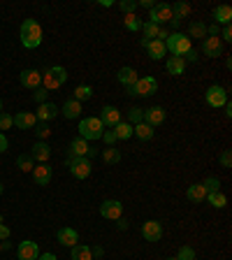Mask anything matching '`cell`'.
I'll use <instances>...</instances> for the list:
<instances>
[{
	"label": "cell",
	"instance_id": "obj_59",
	"mask_svg": "<svg viewBox=\"0 0 232 260\" xmlns=\"http://www.w3.org/2000/svg\"><path fill=\"white\" fill-rule=\"evenodd\" d=\"M167 260H177V258H167Z\"/></svg>",
	"mask_w": 232,
	"mask_h": 260
},
{
	"label": "cell",
	"instance_id": "obj_12",
	"mask_svg": "<svg viewBox=\"0 0 232 260\" xmlns=\"http://www.w3.org/2000/svg\"><path fill=\"white\" fill-rule=\"evenodd\" d=\"M202 54L209 56V58H218L223 54V40L221 38H204L202 42Z\"/></svg>",
	"mask_w": 232,
	"mask_h": 260
},
{
	"label": "cell",
	"instance_id": "obj_26",
	"mask_svg": "<svg viewBox=\"0 0 232 260\" xmlns=\"http://www.w3.org/2000/svg\"><path fill=\"white\" fill-rule=\"evenodd\" d=\"M61 112H63V116H65V119H77V116L81 114V102H77L75 98L68 100V102L63 105Z\"/></svg>",
	"mask_w": 232,
	"mask_h": 260
},
{
	"label": "cell",
	"instance_id": "obj_54",
	"mask_svg": "<svg viewBox=\"0 0 232 260\" xmlns=\"http://www.w3.org/2000/svg\"><path fill=\"white\" fill-rule=\"evenodd\" d=\"M137 5H142V7H149V9H151V7L155 5V2H154V0H139Z\"/></svg>",
	"mask_w": 232,
	"mask_h": 260
},
{
	"label": "cell",
	"instance_id": "obj_10",
	"mask_svg": "<svg viewBox=\"0 0 232 260\" xmlns=\"http://www.w3.org/2000/svg\"><path fill=\"white\" fill-rule=\"evenodd\" d=\"M149 21L151 23H167L172 21V5H165V2H160V5H154L151 7V14H149Z\"/></svg>",
	"mask_w": 232,
	"mask_h": 260
},
{
	"label": "cell",
	"instance_id": "obj_14",
	"mask_svg": "<svg viewBox=\"0 0 232 260\" xmlns=\"http://www.w3.org/2000/svg\"><path fill=\"white\" fill-rule=\"evenodd\" d=\"M142 235L147 242H158L162 237V225L158 221H147L142 225Z\"/></svg>",
	"mask_w": 232,
	"mask_h": 260
},
{
	"label": "cell",
	"instance_id": "obj_1",
	"mask_svg": "<svg viewBox=\"0 0 232 260\" xmlns=\"http://www.w3.org/2000/svg\"><path fill=\"white\" fill-rule=\"evenodd\" d=\"M21 44L26 49H38L42 44V26H39L35 19H26L21 23Z\"/></svg>",
	"mask_w": 232,
	"mask_h": 260
},
{
	"label": "cell",
	"instance_id": "obj_4",
	"mask_svg": "<svg viewBox=\"0 0 232 260\" xmlns=\"http://www.w3.org/2000/svg\"><path fill=\"white\" fill-rule=\"evenodd\" d=\"M65 82H68V70L61 68V65L49 68L44 75H42V84H44L46 91H56V88H61Z\"/></svg>",
	"mask_w": 232,
	"mask_h": 260
},
{
	"label": "cell",
	"instance_id": "obj_61",
	"mask_svg": "<svg viewBox=\"0 0 232 260\" xmlns=\"http://www.w3.org/2000/svg\"><path fill=\"white\" fill-rule=\"evenodd\" d=\"M193 260H197V258H193Z\"/></svg>",
	"mask_w": 232,
	"mask_h": 260
},
{
	"label": "cell",
	"instance_id": "obj_37",
	"mask_svg": "<svg viewBox=\"0 0 232 260\" xmlns=\"http://www.w3.org/2000/svg\"><path fill=\"white\" fill-rule=\"evenodd\" d=\"M91 95H93V88H91V86L81 84V86H77V88H75V100H77V102H81V100H88Z\"/></svg>",
	"mask_w": 232,
	"mask_h": 260
},
{
	"label": "cell",
	"instance_id": "obj_7",
	"mask_svg": "<svg viewBox=\"0 0 232 260\" xmlns=\"http://www.w3.org/2000/svg\"><path fill=\"white\" fill-rule=\"evenodd\" d=\"M204 98H207V102L211 105L214 109H221L228 102V91H225L223 86H209L207 93H204Z\"/></svg>",
	"mask_w": 232,
	"mask_h": 260
},
{
	"label": "cell",
	"instance_id": "obj_45",
	"mask_svg": "<svg viewBox=\"0 0 232 260\" xmlns=\"http://www.w3.org/2000/svg\"><path fill=\"white\" fill-rule=\"evenodd\" d=\"M46 88L44 86H39V88H35V93H33V98H35V102H39V105H42V102H46Z\"/></svg>",
	"mask_w": 232,
	"mask_h": 260
},
{
	"label": "cell",
	"instance_id": "obj_3",
	"mask_svg": "<svg viewBox=\"0 0 232 260\" xmlns=\"http://www.w3.org/2000/svg\"><path fill=\"white\" fill-rule=\"evenodd\" d=\"M102 132H105V126H102V121L95 119V116H88V119H81V121H79V137L86 139V142L100 139Z\"/></svg>",
	"mask_w": 232,
	"mask_h": 260
},
{
	"label": "cell",
	"instance_id": "obj_25",
	"mask_svg": "<svg viewBox=\"0 0 232 260\" xmlns=\"http://www.w3.org/2000/svg\"><path fill=\"white\" fill-rule=\"evenodd\" d=\"M116 77H118V82H121L123 86H128V88H130V86H135V82L139 79V77H137V72H135L132 68H121Z\"/></svg>",
	"mask_w": 232,
	"mask_h": 260
},
{
	"label": "cell",
	"instance_id": "obj_27",
	"mask_svg": "<svg viewBox=\"0 0 232 260\" xmlns=\"http://www.w3.org/2000/svg\"><path fill=\"white\" fill-rule=\"evenodd\" d=\"M154 132L155 130L151 128V126H149V123H137V126H132V135H137L139 139H142V142H147V139H151L154 137Z\"/></svg>",
	"mask_w": 232,
	"mask_h": 260
},
{
	"label": "cell",
	"instance_id": "obj_32",
	"mask_svg": "<svg viewBox=\"0 0 232 260\" xmlns=\"http://www.w3.org/2000/svg\"><path fill=\"white\" fill-rule=\"evenodd\" d=\"M72 260H93L91 249H88V246H81V244L72 246Z\"/></svg>",
	"mask_w": 232,
	"mask_h": 260
},
{
	"label": "cell",
	"instance_id": "obj_5",
	"mask_svg": "<svg viewBox=\"0 0 232 260\" xmlns=\"http://www.w3.org/2000/svg\"><path fill=\"white\" fill-rule=\"evenodd\" d=\"M128 91H130V95H137V98H149L158 91V82L154 77H144V79H137L135 86H130Z\"/></svg>",
	"mask_w": 232,
	"mask_h": 260
},
{
	"label": "cell",
	"instance_id": "obj_23",
	"mask_svg": "<svg viewBox=\"0 0 232 260\" xmlns=\"http://www.w3.org/2000/svg\"><path fill=\"white\" fill-rule=\"evenodd\" d=\"M147 51H149V58H154V61H160L162 56L167 54L165 42H160V40H151V42L147 44Z\"/></svg>",
	"mask_w": 232,
	"mask_h": 260
},
{
	"label": "cell",
	"instance_id": "obj_33",
	"mask_svg": "<svg viewBox=\"0 0 232 260\" xmlns=\"http://www.w3.org/2000/svg\"><path fill=\"white\" fill-rule=\"evenodd\" d=\"M207 200L211 202V207H216V209H223L225 205H228V198H225L221 191L216 193H207Z\"/></svg>",
	"mask_w": 232,
	"mask_h": 260
},
{
	"label": "cell",
	"instance_id": "obj_57",
	"mask_svg": "<svg viewBox=\"0 0 232 260\" xmlns=\"http://www.w3.org/2000/svg\"><path fill=\"white\" fill-rule=\"evenodd\" d=\"M0 195H2V184H0Z\"/></svg>",
	"mask_w": 232,
	"mask_h": 260
},
{
	"label": "cell",
	"instance_id": "obj_52",
	"mask_svg": "<svg viewBox=\"0 0 232 260\" xmlns=\"http://www.w3.org/2000/svg\"><path fill=\"white\" fill-rule=\"evenodd\" d=\"M91 253H93V258H102V253L105 251H102V246H93Z\"/></svg>",
	"mask_w": 232,
	"mask_h": 260
},
{
	"label": "cell",
	"instance_id": "obj_55",
	"mask_svg": "<svg viewBox=\"0 0 232 260\" xmlns=\"http://www.w3.org/2000/svg\"><path fill=\"white\" fill-rule=\"evenodd\" d=\"M223 107H225V116H232V107H230V102H225Z\"/></svg>",
	"mask_w": 232,
	"mask_h": 260
},
{
	"label": "cell",
	"instance_id": "obj_47",
	"mask_svg": "<svg viewBox=\"0 0 232 260\" xmlns=\"http://www.w3.org/2000/svg\"><path fill=\"white\" fill-rule=\"evenodd\" d=\"M221 165H223V168H232V153L230 151L221 153Z\"/></svg>",
	"mask_w": 232,
	"mask_h": 260
},
{
	"label": "cell",
	"instance_id": "obj_19",
	"mask_svg": "<svg viewBox=\"0 0 232 260\" xmlns=\"http://www.w3.org/2000/svg\"><path fill=\"white\" fill-rule=\"evenodd\" d=\"M35 116H38V121L46 123V121H51V119L58 116V107H56L54 102H42V105L38 107V112H35Z\"/></svg>",
	"mask_w": 232,
	"mask_h": 260
},
{
	"label": "cell",
	"instance_id": "obj_24",
	"mask_svg": "<svg viewBox=\"0 0 232 260\" xmlns=\"http://www.w3.org/2000/svg\"><path fill=\"white\" fill-rule=\"evenodd\" d=\"M214 19H216V26L218 23L228 26V23L232 21V7L230 5H218V7L214 9Z\"/></svg>",
	"mask_w": 232,
	"mask_h": 260
},
{
	"label": "cell",
	"instance_id": "obj_30",
	"mask_svg": "<svg viewBox=\"0 0 232 260\" xmlns=\"http://www.w3.org/2000/svg\"><path fill=\"white\" fill-rule=\"evenodd\" d=\"M114 135H116V139H130L132 137V126L130 123H116L114 126Z\"/></svg>",
	"mask_w": 232,
	"mask_h": 260
},
{
	"label": "cell",
	"instance_id": "obj_51",
	"mask_svg": "<svg viewBox=\"0 0 232 260\" xmlns=\"http://www.w3.org/2000/svg\"><path fill=\"white\" fill-rule=\"evenodd\" d=\"M5 151H7V137L0 132V153H5Z\"/></svg>",
	"mask_w": 232,
	"mask_h": 260
},
{
	"label": "cell",
	"instance_id": "obj_22",
	"mask_svg": "<svg viewBox=\"0 0 232 260\" xmlns=\"http://www.w3.org/2000/svg\"><path fill=\"white\" fill-rule=\"evenodd\" d=\"M49 156H51V149L44 144V142H38V144H33V151H31V158L38 163H46L49 161Z\"/></svg>",
	"mask_w": 232,
	"mask_h": 260
},
{
	"label": "cell",
	"instance_id": "obj_8",
	"mask_svg": "<svg viewBox=\"0 0 232 260\" xmlns=\"http://www.w3.org/2000/svg\"><path fill=\"white\" fill-rule=\"evenodd\" d=\"M68 168L75 179H86L91 174V161L88 158H68Z\"/></svg>",
	"mask_w": 232,
	"mask_h": 260
},
{
	"label": "cell",
	"instance_id": "obj_35",
	"mask_svg": "<svg viewBox=\"0 0 232 260\" xmlns=\"http://www.w3.org/2000/svg\"><path fill=\"white\" fill-rule=\"evenodd\" d=\"M188 38H207V26H204L202 21L191 23V28H188Z\"/></svg>",
	"mask_w": 232,
	"mask_h": 260
},
{
	"label": "cell",
	"instance_id": "obj_50",
	"mask_svg": "<svg viewBox=\"0 0 232 260\" xmlns=\"http://www.w3.org/2000/svg\"><path fill=\"white\" fill-rule=\"evenodd\" d=\"M2 239H9V228L0 223V242H2Z\"/></svg>",
	"mask_w": 232,
	"mask_h": 260
},
{
	"label": "cell",
	"instance_id": "obj_46",
	"mask_svg": "<svg viewBox=\"0 0 232 260\" xmlns=\"http://www.w3.org/2000/svg\"><path fill=\"white\" fill-rule=\"evenodd\" d=\"M100 139H105V144L107 146H112L116 142V135H114V130H105V132H102V137Z\"/></svg>",
	"mask_w": 232,
	"mask_h": 260
},
{
	"label": "cell",
	"instance_id": "obj_49",
	"mask_svg": "<svg viewBox=\"0 0 232 260\" xmlns=\"http://www.w3.org/2000/svg\"><path fill=\"white\" fill-rule=\"evenodd\" d=\"M197 56H200V54H197L195 49H191V51H188V54L184 56V61H191V63H195V61H197Z\"/></svg>",
	"mask_w": 232,
	"mask_h": 260
},
{
	"label": "cell",
	"instance_id": "obj_21",
	"mask_svg": "<svg viewBox=\"0 0 232 260\" xmlns=\"http://www.w3.org/2000/svg\"><path fill=\"white\" fill-rule=\"evenodd\" d=\"M165 68H167L170 75L179 77V75H184V72H186V61L181 58V56H170L167 63H165Z\"/></svg>",
	"mask_w": 232,
	"mask_h": 260
},
{
	"label": "cell",
	"instance_id": "obj_43",
	"mask_svg": "<svg viewBox=\"0 0 232 260\" xmlns=\"http://www.w3.org/2000/svg\"><path fill=\"white\" fill-rule=\"evenodd\" d=\"M193 258H195L193 246H181V249H179V256H177V260H193Z\"/></svg>",
	"mask_w": 232,
	"mask_h": 260
},
{
	"label": "cell",
	"instance_id": "obj_13",
	"mask_svg": "<svg viewBox=\"0 0 232 260\" xmlns=\"http://www.w3.org/2000/svg\"><path fill=\"white\" fill-rule=\"evenodd\" d=\"M100 121L105 128H114L116 123H121V112L116 107H112V105H105V107H102V114H100Z\"/></svg>",
	"mask_w": 232,
	"mask_h": 260
},
{
	"label": "cell",
	"instance_id": "obj_17",
	"mask_svg": "<svg viewBox=\"0 0 232 260\" xmlns=\"http://www.w3.org/2000/svg\"><path fill=\"white\" fill-rule=\"evenodd\" d=\"M165 109L162 107H149L144 109V123H149L151 128H155V126H160L162 121H165Z\"/></svg>",
	"mask_w": 232,
	"mask_h": 260
},
{
	"label": "cell",
	"instance_id": "obj_53",
	"mask_svg": "<svg viewBox=\"0 0 232 260\" xmlns=\"http://www.w3.org/2000/svg\"><path fill=\"white\" fill-rule=\"evenodd\" d=\"M38 260H58V258H56L54 253H39Z\"/></svg>",
	"mask_w": 232,
	"mask_h": 260
},
{
	"label": "cell",
	"instance_id": "obj_34",
	"mask_svg": "<svg viewBox=\"0 0 232 260\" xmlns=\"http://www.w3.org/2000/svg\"><path fill=\"white\" fill-rule=\"evenodd\" d=\"M158 31H160V26H155V23L147 21V23H142V33H144V40H155L158 38Z\"/></svg>",
	"mask_w": 232,
	"mask_h": 260
},
{
	"label": "cell",
	"instance_id": "obj_2",
	"mask_svg": "<svg viewBox=\"0 0 232 260\" xmlns=\"http://www.w3.org/2000/svg\"><path fill=\"white\" fill-rule=\"evenodd\" d=\"M165 49L172 51V56H181V58H184V56L193 49V42H191V38H188L186 33H172L170 38L165 40Z\"/></svg>",
	"mask_w": 232,
	"mask_h": 260
},
{
	"label": "cell",
	"instance_id": "obj_9",
	"mask_svg": "<svg viewBox=\"0 0 232 260\" xmlns=\"http://www.w3.org/2000/svg\"><path fill=\"white\" fill-rule=\"evenodd\" d=\"M100 214L102 218H109V221H118L121 214H123V205L118 200H105L100 205Z\"/></svg>",
	"mask_w": 232,
	"mask_h": 260
},
{
	"label": "cell",
	"instance_id": "obj_39",
	"mask_svg": "<svg viewBox=\"0 0 232 260\" xmlns=\"http://www.w3.org/2000/svg\"><path fill=\"white\" fill-rule=\"evenodd\" d=\"M202 186H204V191H207V193L221 191V181H218L216 176H209V179H204V181H202Z\"/></svg>",
	"mask_w": 232,
	"mask_h": 260
},
{
	"label": "cell",
	"instance_id": "obj_58",
	"mask_svg": "<svg viewBox=\"0 0 232 260\" xmlns=\"http://www.w3.org/2000/svg\"><path fill=\"white\" fill-rule=\"evenodd\" d=\"M0 109H2V100H0Z\"/></svg>",
	"mask_w": 232,
	"mask_h": 260
},
{
	"label": "cell",
	"instance_id": "obj_48",
	"mask_svg": "<svg viewBox=\"0 0 232 260\" xmlns=\"http://www.w3.org/2000/svg\"><path fill=\"white\" fill-rule=\"evenodd\" d=\"M218 38L223 40V42H230V40H232V26H230V23L225 26V28H223V33H221Z\"/></svg>",
	"mask_w": 232,
	"mask_h": 260
},
{
	"label": "cell",
	"instance_id": "obj_16",
	"mask_svg": "<svg viewBox=\"0 0 232 260\" xmlns=\"http://www.w3.org/2000/svg\"><path fill=\"white\" fill-rule=\"evenodd\" d=\"M33 181H35L38 186L51 184V168L44 165V163H39L38 168H33Z\"/></svg>",
	"mask_w": 232,
	"mask_h": 260
},
{
	"label": "cell",
	"instance_id": "obj_29",
	"mask_svg": "<svg viewBox=\"0 0 232 260\" xmlns=\"http://www.w3.org/2000/svg\"><path fill=\"white\" fill-rule=\"evenodd\" d=\"M188 14H191V5H188V2H177V5H172V19L181 21V19H186Z\"/></svg>",
	"mask_w": 232,
	"mask_h": 260
},
{
	"label": "cell",
	"instance_id": "obj_36",
	"mask_svg": "<svg viewBox=\"0 0 232 260\" xmlns=\"http://www.w3.org/2000/svg\"><path fill=\"white\" fill-rule=\"evenodd\" d=\"M16 168L21 170V172H33V158H31V153H23V156H19V161H16Z\"/></svg>",
	"mask_w": 232,
	"mask_h": 260
},
{
	"label": "cell",
	"instance_id": "obj_38",
	"mask_svg": "<svg viewBox=\"0 0 232 260\" xmlns=\"http://www.w3.org/2000/svg\"><path fill=\"white\" fill-rule=\"evenodd\" d=\"M123 23H125V28H128V31H132V33L142 31V21H139V19H137L135 14H125Z\"/></svg>",
	"mask_w": 232,
	"mask_h": 260
},
{
	"label": "cell",
	"instance_id": "obj_41",
	"mask_svg": "<svg viewBox=\"0 0 232 260\" xmlns=\"http://www.w3.org/2000/svg\"><path fill=\"white\" fill-rule=\"evenodd\" d=\"M118 7H121L123 14H135V9H137L139 5L135 2V0H121V2H118Z\"/></svg>",
	"mask_w": 232,
	"mask_h": 260
},
{
	"label": "cell",
	"instance_id": "obj_60",
	"mask_svg": "<svg viewBox=\"0 0 232 260\" xmlns=\"http://www.w3.org/2000/svg\"><path fill=\"white\" fill-rule=\"evenodd\" d=\"M0 251H2V246H0Z\"/></svg>",
	"mask_w": 232,
	"mask_h": 260
},
{
	"label": "cell",
	"instance_id": "obj_40",
	"mask_svg": "<svg viewBox=\"0 0 232 260\" xmlns=\"http://www.w3.org/2000/svg\"><path fill=\"white\" fill-rule=\"evenodd\" d=\"M128 119H130V126H137V123H142V121H144V109L132 107L130 112H128Z\"/></svg>",
	"mask_w": 232,
	"mask_h": 260
},
{
	"label": "cell",
	"instance_id": "obj_15",
	"mask_svg": "<svg viewBox=\"0 0 232 260\" xmlns=\"http://www.w3.org/2000/svg\"><path fill=\"white\" fill-rule=\"evenodd\" d=\"M19 79H21V84L26 86V88H39V84H42V75H39L38 70H23L21 75H19Z\"/></svg>",
	"mask_w": 232,
	"mask_h": 260
},
{
	"label": "cell",
	"instance_id": "obj_18",
	"mask_svg": "<svg viewBox=\"0 0 232 260\" xmlns=\"http://www.w3.org/2000/svg\"><path fill=\"white\" fill-rule=\"evenodd\" d=\"M56 239H58V244L61 246H77L79 242V235H77V230H72V228H61L58 230V235H56Z\"/></svg>",
	"mask_w": 232,
	"mask_h": 260
},
{
	"label": "cell",
	"instance_id": "obj_56",
	"mask_svg": "<svg viewBox=\"0 0 232 260\" xmlns=\"http://www.w3.org/2000/svg\"><path fill=\"white\" fill-rule=\"evenodd\" d=\"M128 228V221H121V218H118V230H125Z\"/></svg>",
	"mask_w": 232,
	"mask_h": 260
},
{
	"label": "cell",
	"instance_id": "obj_44",
	"mask_svg": "<svg viewBox=\"0 0 232 260\" xmlns=\"http://www.w3.org/2000/svg\"><path fill=\"white\" fill-rule=\"evenodd\" d=\"M12 126H14V119L5 112H0V130H9Z\"/></svg>",
	"mask_w": 232,
	"mask_h": 260
},
{
	"label": "cell",
	"instance_id": "obj_6",
	"mask_svg": "<svg viewBox=\"0 0 232 260\" xmlns=\"http://www.w3.org/2000/svg\"><path fill=\"white\" fill-rule=\"evenodd\" d=\"M70 158H91V156H95V149L93 146H88V142L81 137L72 139L70 142Z\"/></svg>",
	"mask_w": 232,
	"mask_h": 260
},
{
	"label": "cell",
	"instance_id": "obj_20",
	"mask_svg": "<svg viewBox=\"0 0 232 260\" xmlns=\"http://www.w3.org/2000/svg\"><path fill=\"white\" fill-rule=\"evenodd\" d=\"M12 119H14L16 128H23V130L35 128V123H38V116L33 114V112H19V114H14Z\"/></svg>",
	"mask_w": 232,
	"mask_h": 260
},
{
	"label": "cell",
	"instance_id": "obj_28",
	"mask_svg": "<svg viewBox=\"0 0 232 260\" xmlns=\"http://www.w3.org/2000/svg\"><path fill=\"white\" fill-rule=\"evenodd\" d=\"M188 200L191 202H202V200H207V191H204V186L202 184H193V186H188Z\"/></svg>",
	"mask_w": 232,
	"mask_h": 260
},
{
	"label": "cell",
	"instance_id": "obj_31",
	"mask_svg": "<svg viewBox=\"0 0 232 260\" xmlns=\"http://www.w3.org/2000/svg\"><path fill=\"white\" fill-rule=\"evenodd\" d=\"M102 161L107 163V165H116V163L121 161V151L114 149V146H107V149L102 151Z\"/></svg>",
	"mask_w": 232,
	"mask_h": 260
},
{
	"label": "cell",
	"instance_id": "obj_42",
	"mask_svg": "<svg viewBox=\"0 0 232 260\" xmlns=\"http://www.w3.org/2000/svg\"><path fill=\"white\" fill-rule=\"evenodd\" d=\"M33 130H35V135H38L39 139H44V137H49V135H51V130H49V126H46V123H42V121H39V123H35V128H33Z\"/></svg>",
	"mask_w": 232,
	"mask_h": 260
},
{
	"label": "cell",
	"instance_id": "obj_11",
	"mask_svg": "<svg viewBox=\"0 0 232 260\" xmlns=\"http://www.w3.org/2000/svg\"><path fill=\"white\" fill-rule=\"evenodd\" d=\"M16 256H19V260H38V256H39L38 242H33V239H26V242H21V244H19V249H16Z\"/></svg>",
	"mask_w": 232,
	"mask_h": 260
}]
</instances>
